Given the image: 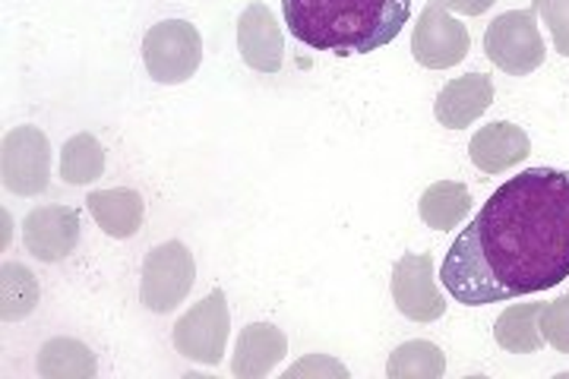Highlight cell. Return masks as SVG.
<instances>
[{
  "mask_svg": "<svg viewBox=\"0 0 569 379\" xmlns=\"http://www.w3.org/2000/svg\"><path fill=\"white\" fill-rule=\"evenodd\" d=\"M22 243L39 262L67 260L80 243V212L73 206H39L22 221Z\"/></svg>",
  "mask_w": 569,
  "mask_h": 379,
  "instance_id": "10",
  "label": "cell"
},
{
  "mask_svg": "<svg viewBox=\"0 0 569 379\" xmlns=\"http://www.w3.org/2000/svg\"><path fill=\"white\" fill-rule=\"evenodd\" d=\"M238 48L250 70L257 73H279L284 63V36L276 13L253 0L238 20Z\"/></svg>",
  "mask_w": 569,
  "mask_h": 379,
  "instance_id": "11",
  "label": "cell"
},
{
  "mask_svg": "<svg viewBox=\"0 0 569 379\" xmlns=\"http://www.w3.org/2000/svg\"><path fill=\"white\" fill-rule=\"evenodd\" d=\"M288 355V339L282 329L272 322H250L241 329L234 358H231V373L241 379H263L279 367V360Z\"/></svg>",
  "mask_w": 569,
  "mask_h": 379,
  "instance_id": "14",
  "label": "cell"
},
{
  "mask_svg": "<svg viewBox=\"0 0 569 379\" xmlns=\"http://www.w3.org/2000/svg\"><path fill=\"white\" fill-rule=\"evenodd\" d=\"M471 48L468 26L456 20L440 0H430L411 32V54L427 70H447L462 63Z\"/></svg>",
  "mask_w": 569,
  "mask_h": 379,
  "instance_id": "8",
  "label": "cell"
},
{
  "mask_svg": "<svg viewBox=\"0 0 569 379\" xmlns=\"http://www.w3.org/2000/svg\"><path fill=\"white\" fill-rule=\"evenodd\" d=\"M36 367L41 379H92L99 373V360L92 348L80 339H63V336L41 345Z\"/></svg>",
  "mask_w": 569,
  "mask_h": 379,
  "instance_id": "17",
  "label": "cell"
},
{
  "mask_svg": "<svg viewBox=\"0 0 569 379\" xmlns=\"http://www.w3.org/2000/svg\"><path fill=\"white\" fill-rule=\"evenodd\" d=\"M538 322H541V336L550 348H557L560 355H569V295L545 303Z\"/></svg>",
  "mask_w": 569,
  "mask_h": 379,
  "instance_id": "23",
  "label": "cell"
},
{
  "mask_svg": "<svg viewBox=\"0 0 569 379\" xmlns=\"http://www.w3.org/2000/svg\"><path fill=\"white\" fill-rule=\"evenodd\" d=\"M392 300L399 313L411 322H433L447 313V300L433 279V257L430 253H406L392 266Z\"/></svg>",
  "mask_w": 569,
  "mask_h": 379,
  "instance_id": "9",
  "label": "cell"
},
{
  "mask_svg": "<svg viewBox=\"0 0 569 379\" xmlns=\"http://www.w3.org/2000/svg\"><path fill=\"white\" fill-rule=\"evenodd\" d=\"M39 307V281L22 262H3L0 269V317L3 322L26 320Z\"/></svg>",
  "mask_w": 569,
  "mask_h": 379,
  "instance_id": "19",
  "label": "cell"
},
{
  "mask_svg": "<svg viewBox=\"0 0 569 379\" xmlns=\"http://www.w3.org/2000/svg\"><path fill=\"white\" fill-rule=\"evenodd\" d=\"M51 178V142L39 127H13L0 146V180L7 193L39 197Z\"/></svg>",
  "mask_w": 569,
  "mask_h": 379,
  "instance_id": "6",
  "label": "cell"
},
{
  "mask_svg": "<svg viewBox=\"0 0 569 379\" xmlns=\"http://www.w3.org/2000/svg\"><path fill=\"white\" fill-rule=\"evenodd\" d=\"M86 202H89V212H92L96 225L114 240L133 238L142 228V219H146V202L130 187L92 190Z\"/></svg>",
  "mask_w": 569,
  "mask_h": 379,
  "instance_id": "15",
  "label": "cell"
},
{
  "mask_svg": "<svg viewBox=\"0 0 569 379\" xmlns=\"http://www.w3.org/2000/svg\"><path fill=\"white\" fill-rule=\"evenodd\" d=\"M389 379H437L447 373V358L433 341H406L387 360Z\"/></svg>",
  "mask_w": 569,
  "mask_h": 379,
  "instance_id": "21",
  "label": "cell"
},
{
  "mask_svg": "<svg viewBox=\"0 0 569 379\" xmlns=\"http://www.w3.org/2000/svg\"><path fill=\"white\" fill-rule=\"evenodd\" d=\"M531 10L550 29L553 51L569 58V0H531Z\"/></svg>",
  "mask_w": 569,
  "mask_h": 379,
  "instance_id": "22",
  "label": "cell"
},
{
  "mask_svg": "<svg viewBox=\"0 0 569 379\" xmlns=\"http://www.w3.org/2000/svg\"><path fill=\"white\" fill-rule=\"evenodd\" d=\"M468 209H471V193L466 183L459 180H437L425 190V197L418 202L421 221L433 231H449L459 228L466 221Z\"/></svg>",
  "mask_w": 569,
  "mask_h": 379,
  "instance_id": "18",
  "label": "cell"
},
{
  "mask_svg": "<svg viewBox=\"0 0 569 379\" xmlns=\"http://www.w3.org/2000/svg\"><path fill=\"white\" fill-rule=\"evenodd\" d=\"M298 377H348V367H342L339 360L326 358V355H307L305 360H298L291 370H284V379Z\"/></svg>",
  "mask_w": 569,
  "mask_h": 379,
  "instance_id": "24",
  "label": "cell"
},
{
  "mask_svg": "<svg viewBox=\"0 0 569 379\" xmlns=\"http://www.w3.org/2000/svg\"><path fill=\"white\" fill-rule=\"evenodd\" d=\"M493 104V80L488 73H468L449 80L433 101V118L449 130H466Z\"/></svg>",
  "mask_w": 569,
  "mask_h": 379,
  "instance_id": "13",
  "label": "cell"
},
{
  "mask_svg": "<svg viewBox=\"0 0 569 379\" xmlns=\"http://www.w3.org/2000/svg\"><path fill=\"white\" fill-rule=\"evenodd\" d=\"M569 279V171L529 168L493 190L443 257V288L488 307Z\"/></svg>",
  "mask_w": 569,
  "mask_h": 379,
  "instance_id": "1",
  "label": "cell"
},
{
  "mask_svg": "<svg viewBox=\"0 0 569 379\" xmlns=\"http://www.w3.org/2000/svg\"><path fill=\"white\" fill-rule=\"evenodd\" d=\"M541 307L545 303H512L493 322V339L509 355H535L548 341L541 336Z\"/></svg>",
  "mask_w": 569,
  "mask_h": 379,
  "instance_id": "16",
  "label": "cell"
},
{
  "mask_svg": "<svg viewBox=\"0 0 569 379\" xmlns=\"http://www.w3.org/2000/svg\"><path fill=\"white\" fill-rule=\"evenodd\" d=\"M193 281H197L193 253L183 247L181 240H164L159 247H152L142 260V303L152 313H171L187 300Z\"/></svg>",
  "mask_w": 569,
  "mask_h": 379,
  "instance_id": "4",
  "label": "cell"
},
{
  "mask_svg": "<svg viewBox=\"0 0 569 379\" xmlns=\"http://www.w3.org/2000/svg\"><path fill=\"white\" fill-rule=\"evenodd\" d=\"M104 174V149L92 133H77L63 142L61 178L70 187H89Z\"/></svg>",
  "mask_w": 569,
  "mask_h": 379,
  "instance_id": "20",
  "label": "cell"
},
{
  "mask_svg": "<svg viewBox=\"0 0 569 379\" xmlns=\"http://www.w3.org/2000/svg\"><path fill=\"white\" fill-rule=\"evenodd\" d=\"M468 156L475 161L478 171L485 174H503L509 168H516L519 161H526L531 156L529 133L509 120H497L481 127L471 142H468Z\"/></svg>",
  "mask_w": 569,
  "mask_h": 379,
  "instance_id": "12",
  "label": "cell"
},
{
  "mask_svg": "<svg viewBox=\"0 0 569 379\" xmlns=\"http://www.w3.org/2000/svg\"><path fill=\"white\" fill-rule=\"evenodd\" d=\"M485 54L509 77H529L545 63V39L535 10H509L485 32Z\"/></svg>",
  "mask_w": 569,
  "mask_h": 379,
  "instance_id": "5",
  "label": "cell"
},
{
  "mask_svg": "<svg viewBox=\"0 0 569 379\" xmlns=\"http://www.w3.org/2000/svg\"><path fill=\"white\" fill-rule=\"evenodd\" d=\"M142 60L149 77L162 86H181L203 63L200 29L187 20L156 22L142 39Z\"/></svg>",
  "mask_w": 569,
  "mask_h": 379,
  "instance_id": "3",
  "label": "cell"
},
{
  "mask_svg": "<svg viewBox=\"0 0 569 379\" xmlns=\"http://www.w3.org/2000/svg\"><path fill=\"white\" fill-rule=\"evenodd\" d=\"M291 36L339 58L387 48L408 26L411 0H282Z\"/></svg>",
  "mask_w": 569,
  "mask_h": 379,
  "instance_id": "2",
  "label": "cell"
},
{
  "mask_svg": "<svg viewBox=\"0 0 569 379\" xmlns=\"http://www.w3.org/2000/svg\"><path fill=\"white\" fill-rule=\"evenodd\" d=\"M440 3L452 13H462V17H481L493 7V0H440Z\"/></svg>",
  "mask_w": 569,
  "mask_h": 379,
  "instance_id": "25",
  "label": "cell"
},
{
  "mask_svg": "<svg viewBox=\"0 0 569 379\" xmlns=\"http://www.w3.org/2000/svg\"><path fill=\"white\" fill-rule=\"evenodd\" d=\"M228 332H231L228 300L222 288H216L174 322V348L181 358L216 367L224 358Z\"/></svg>",
  "mask_w": 569,
  "mask_h": 379,
  "instance_id": "7",
  "label": "cell"
}]
</instances>
